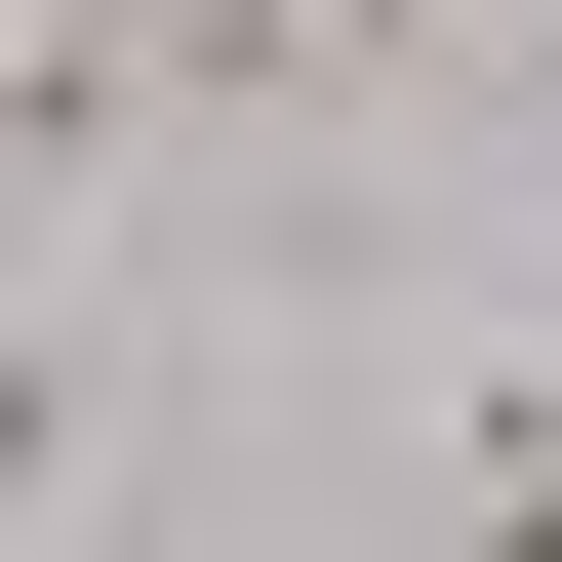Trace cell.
<instances>
[{
	"instance_id": "obj_1",
	"label": "cell",
	"mask_w": 562,
	"mask_h": 562,
	"mask_svg": "<svg viewBox=\"0 0 562 562\" xmlns=\"http://www.w3.org/2000/svg\"><path fill=\"white\" fill-rule=\"evenodd\" d=\"M442 562H562V402H522V362L442 402Z\"/></svg>"
},
{
	"instance_id": "obj_2",
	"label": "cell",
	"mask_w": 562,
	"mask_h": 562,
	"mask_svg": "<svg viewBox=\"0 0 562 562\" xmlns=\"http://www.w3.org/2000/svg\"><path fill=\"white\" fill-rule=\"evenodd\" d=\"M81 442H121V402H81V322H0V522H81Z\"/></svg>"
}]
</instances>
